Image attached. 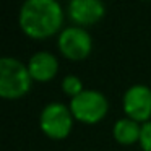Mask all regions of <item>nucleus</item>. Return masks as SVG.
I'll use <instances>...</instances> for the list:
<instances>
[{
	"mask_svg": "<svg viewBox=\"0 0 151 151\" xmlns=\"http://www.w3.org/2000/svg\"><path fill=\"white\" fill-rule=\"evenodd\" d=\"M18 21L26 36L46 39L62 28L63 8L57 0H28L21 5Z\"/></svg>",
	"mask_w": 151,
	"mask_h": 151,
	"instance_id": "nucleus-1",
	"label": "nucleus"
},
{
	"mask_svg": "<svg viewBox=\"0 0 151 151\" xmlns=\"http://www.w3.org/2000/svg\"><path fill=\"white\" fill-rule=\"evenodd\" d=\"M73 114L70 107L62 102H49L39 115V127L52 140H62L68 137L73 127Z\"/></svg>",
	"mask_w": 151,
	"mask_h": 151,
	"instance_id": "nucleus-4",
	"label": "nucleus"
},
{
	"mask_svg": "<svg viewBox=\"0 0 151 151\" xmlns=\"http://www.w3.org/2000/svg\"><path fill=\"white\" fill-rule=\"evenodd\" d=\"M70 111L73 117L83 124H98L107 114L109 102L101 91L85 89L70 101Z\"/></svg>",
	"mask_w": 151,
	"mask_h": 151,
	"instance_id": "nucleus-3",
	"label": "nucleus"
},
{
	"mask_svg": "<svg viewBox=\"0 0 151 151\" xmlns=\"http://www.w3.org/2000/svg\"><path fill=\"white\" fill-rule=\"evenodd\" d=\"M67 12L70 20L81 28L98 23L104 17L106 7L99 0H72L67 7Z\"/></svg>",
	"mask_w": 151,
	"mask_h": 151,
	"instance_id": "nucleus-7",
	"label": "nucleus"
},
{
	"mask_svg": "<svg viewBox=\"0 0 151 151\" xmlns=\"http://www.w3.org/2000/svg\"><path fill=\"white\" fill-rule=\"evenodd\" d=\"M140 146L143 151H151V120L141 125Z\"/></svg>",
	"mask_w": 151,
	"mask_h": 151,
	"instance_id": "nucleus-11",
	"label": "nucleus"
},
{
	"mask_svg": "<svg viewBox=\"0 0 151 151\" xmlns=\"http://www.w3.org/2000/svg\"><path fill=\"white\" fill-rule=\"evenodd\" d=\"M62 89H63L65 94L72 96V99L76 98L80 93L85 91V89H83L81 80H80L78 76H75V75H67L65 78L62 80Z\"/></svg>",
	"mask_w": 151,
	"mask_h": 151,
	"instance_id": "nucleus-10",
	"label": "nucleus"
},
{
	"mask_svg": "<svg viewBox=\"0 0 151 151\" xmlns=\"http://www.w3.org/2000/svg\"><path fill=\"white\" fill-rule=\"evenodd\" d=\"M59 50L62 55L70 60H83L91 54L93 39L91 34L80 26H68L62 29L57 41Z\"/></svg>",
	"mask_w": 151,
	"mask_h": 151,
	"instance_id": "nucleus-5",
	"label": "nucleus"
},
{
	"mask_svg": "<svg viewBox=\"0 0 151 151\" xmlns=\"http://www.w3.org/2000/svg\"><path fill=\"white\" fill-rule=\"evenodd\" d=\"M33 78L28 65L13 59H0V96L5 99H18L31 89Z\"/></svg>",
	"mask_w": 151,
	"mask_h": 151,
	"instance_id": "nucleus-2",
	"label": "nucleus"
},
{
	"mask_svg": "<svg viewBox=\"0 0 151 151\" xmlns=\"http://www.w3.org/2000/svg\"><path fill=\"white\" fill-rule=\"evenodd\" d=\"M28 70H29V75L33 80L41 83L50 81L54 76L57 75V70H59V62H57L55 55H52L47 50L34 54L33 57L28 62Z\"/></svg>",
	"mask_w": 151,
	"mask_h": 151,
	"instance_id": "nucleus-8",
	"label": "nucleus"
},
{
	"mask_svg": "<svg viewBox=\"0 0 151 151\" xmlns=\"http://www.w3.org/2000/svg\"><path fill=\"white\" fill-rule=\"evenodd\" d=\"M112 135H114L115 141H117V143H120V145H124V146L140 143L141 125L138 124V122L128 119V117L120 119V120H117L114 124Z\"/></svg>",
	"mask_w": 151,
	"mask_h": 151,
	"instance_id": "nucleus-9",
	"label": "nucleus"
},
{
	"mask_svg": "<svg viewBox=\"0 0 151 151\" xmlns=\"http://www.w3.org/2000/svg\"><path fill=\"white\" fill-rule=\"evenodd\" d=\"M124 111L135 122L151 120V88L146 85H133L124 94Z\"/></svg>",
	"mask_w": 151,
	"mask_h": 151,
	"instance_id": "nucleus-6",
	"label": "nucleus"
}]
</instances>
